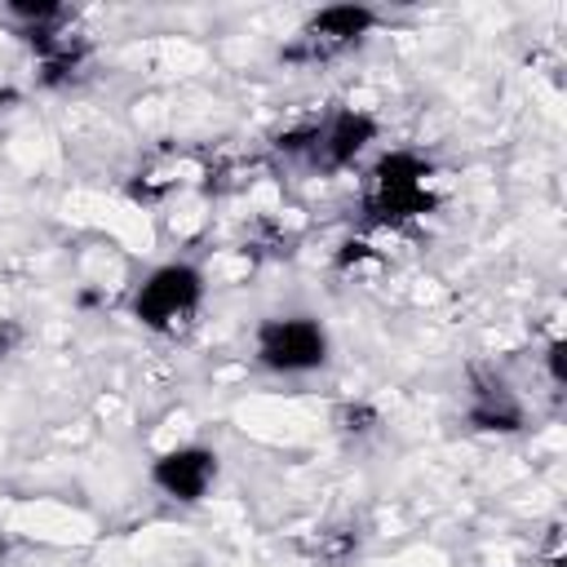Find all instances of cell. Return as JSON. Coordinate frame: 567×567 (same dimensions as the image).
Here are the masks:
<instances>
[{
    "mask_svg": "<svg viewBox=\"0 0 567 567\" xmlns=\"http://www.w3.org/2000/svg\"><path fill=\"white\" fill-rule=\"evenodd\" d=\"M430 173H434V164L421 151H408V146L385 151L368 177V199H363L368 221L372 226H408L416 217H430L439 208V195L430 190Z\"/></svg>",
    "mask_w": 567,
    "mask_h": 567,
    "instance_id": "6da1fadb",
    "label": "cell"
},
{
    "mask_svg": "<svg viewBox=\"0 0 567 567\" xmlns=\"http://www.w3.org/2000/svg\"><path fill=\"white\" fill-rule=\"evenodd\" d=\"M368 257H372V244H368V239H346V244L337 248L332 266H337V270H350V266H359V261H368Z\"/></svg>",
    "mask_w": 567,
    "mask_h": 567,
    "instance_id": "8fae6325",
    "label": "cell"
},
{
    "mask_svg": "<svg viewBox=\"0 0 567 567\" xmlns=\"http://www.w3.org/2000/svg\"><path fill=\"white\" fill-rule=\"evenodd\" d=\"M199 301H204V270L190 266V261H164V266H155V270L137 284L128 310H133V319H137L142 328L164 332V328H173L177 319L195 315Z\"/></svg>",
    "mask_w": 567,
    "mask_h": 567,
    "instance_id": "3957f363",
    "label": "cell"
},
{
    "mask_svg": "<svg viewBox=\"0 0 567 567\" xmlns=\"http://www.w3.org/2000/svg\"><path fill=\"white\" fill-rule=\"evenodd\" d=\"M4 558H9V540H4V532H0V567H4Z\"/></svg>",
    "mask_w": 567,
    "mask_h": 567,
    "instance_id": "7c38bea8",
    "label": "cell"
},
{
    "mask_svg": "<svg viewBox=\"0 0 567 567\" xmlns=\"http://www.w3.org/2000/svg\"><path fill=\"white\" fill-rule=\"evenodd\" d=\"M332 354L328 328L310 315H270L252 332V359L275 377H306L319 372Z\"/></svg>",
    "mask_w": 567,
    "mask_h": 567,
    "instance_id": "7a4b0ae2",
    "label": "cell"
},
{
    "mask_svg": "<svg viewBox=\"0 0 567 567\" xmlns=\"http://www.w3.org/2000/svg\"><path fill=\"white\" fill-rule=\"evenodd\" d=\"M337 421H341V430H346V434H368V430H377V425H381L377 408H368V403H346Z\"/></svg>",
    "mask_w": 567,
    "mask_h": 567,
    "instance_id": "ba28073f",
    "label": "cell"
},
{
    "mask_svg": "<svg viewBox=\"0 0 567 567\" xmlns=\"http://www.w3.org/2000/svg\"><path fill=\"white\" fill-rule=\"evenodd\" d=\"M217 474H221V461L204 443H182L151 461V483L177 505H199L213 492Z\"/></svg>",
    "mask_w": 567,
    "mask_h": 567,
    "instance_id": "5b68a950",
    "label": "cell"
},
{
    "mask_svg": "<svg viewBox=\"0 0 567 567\" xmlns=\"http://www.w3.org/2000/svg\"><path fill=\"white\" fill-rule=\"evenodd\" d=\"M465 421H470L474 430H483V434H518L527 416H523V403L514 399V390H509L501 377L474 368V372H470Z\"/></svg>",
    "mask_w": 567,
    "mask_h": 567,
    "instance_id": "52a82bcc",
    "label": "cell"
},
{
    "mask_svg": "<svg viewBox=\"0 0 567 567\" xmlns=\"http://www.w3.org/2000/svg\"><path fill=\"white\" fill-rule=\"evenodd\" d=\"M545 372H549V381L563 390L567 385V341L563 337H554L549 346H545Z\"/></svg>",
    "mask_w": 567,
    "mask_h": 567,
    "instance_id": "9c48e42d",
    "label": "cell"
},
{
    "mask_svg": "<svg viewBox=\"0 0 567 567\" xmlns=\"http://www.w3.org/2000/svg\"><path fill=\"white\" fill-rule=\"evenodd\" d=\"M381 124L377 115L359 111V106H341L332 111L323 124H315V146H310V164L319 173H346L372 142H377Z\"/></svg>",
    "mask_w": 567,
    "mask_h": 567,
    "instance_id": "8992f818",
    "label": "cell"
},
{
    "mask_svg": "<svg viewBox=\"0 0 567 567\" xmlns=\"http://www.w3.org/2000/svg\"><path fill=\"white\" fill-rule=\"evenodd\" d=\"M27 341V328L18 319H0V363H9Z\"/></svg>",
    "mask_w": 567,
    "mask_h": 567,
    "instance_id": "30bf717a",
    "label": "cell"
},
{
    "mask_svg": "<svg viewBox=\"0 0 567 567\" xmlns=\"http://www.w3.org/2000/svg\"><path fill=\"white\" fill-rule=\"evenodd\" d=\"M377 22H381V13L372 4H323L301 22L297 40L284 44L279 58L284 62H328V58L354 49Z\"/></svg>",
    "mask_w": 567,
    "mask_h": 567,
    "instance_id": "277c9868",
    "label": "cell"
}]
</instances>
